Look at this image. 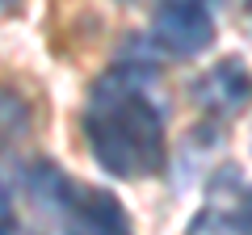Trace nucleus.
Listing matches in <instances>:
<instances>
[{"label": "nucleus", "instance_id": "nucleus-10", "mask_svg": "<svg viewBox=\"0 0 252 235\" xmlns=\"http://www.w3.org/2000/svg\"><path fill=\"white\" fill-rule=\"evenodd\" d=\"M244 4H248V13H252V0H244Z\"/></svg>", "mask_w": 252, "mask_h": 235}, {"label": "nucleus", "instance_id": "nucleus-7", "mask_svg": "<svg viewBox=\"0 0 252 235\" xmlns=\"http://www.w3.org/2000/svg\"><path fill=\"white\" fill-rule=\"evenodd\" d=\"M240 223H244V231L252 235V189L244 193V202H240Z\"/></svg>", "mask_w": 252, "mask_h": 235}, {"label": "nucleus", "instance_id": "nucleus-9", "mask_svg": "<svg viewBox=\"0 0 252 235\" xmlns=\"http://www.w3.org/2000/svg\"><path fill=\"white\" fill-rule=\"evenodd\" d=\"M13 4H17V0H0V9H13Z\"/></svg>", "mask_w": 252, "mask_h": 235}, {"label": "nucleus", "instance_id": "nucleus-4", "mask_svg": "<svg viewBox=\"0 0 252 235\" xmlns=\"http://www.w3.org/2000/svg\"><path fill=\"white\" fill-rule=\"evenodd\" d=\"M72 210H76V231L72 235H130V218H126L122 202L105 189L72 193Z\"/></svg>", "mask_w": 252, "mask_h": 235}, {"label": "nucleus", "instance_id": "nucleus-5", "mask_svg": "<svg viewBox=\"0 0 252 235\" xmlns=\"http://www.w3.org/2000/svg\"><path fill=\"white\" fill-rule=\"evenodd\" d=\"M185 235H248L240 223V210H219V206H206L193 223H189Z\"/></svg>", "mask_w": 252, "mask_h": 235}, {"label": "nucleus", "instance_id": "nucleus-8", "mask_svg": "<svg viewBox=\"0 0 252 235\" xmlns=\"http://www.w3.org/2000/svg\"><path fill=\"white\" fill-rule=\"evenodd\" d=\"M9 218V193H4V185H0V223Z\"/></svg>", "mask_w": 252, "mask_h": 235}, {"label": "nucleus", "instance_id": "nucleus-3", "mask_svg": "<svg viewBox=\"0 0 252 235\" xmlns=\"http://www.w3.org/2000/svg\"><path fill=\"white\" fill-rule=\"evenodd\" d=\"M198 105L215 118H235L252 105V76L240 59H223L198 80Z\"/></svg>", "mask_w": 252, "mask_h": 235}, {"label": "nucleus", "instance_id": "nucleus-11", "mask_svg": "<svg viewBox=\"0 0 252 235\" xmlns=\"http://www.w3.org/2000/svg\"><path fill=\"white\" fill-rule=\"evenodd\" d=\"M4 235H17V231H4Z\"/></svg>", "mask_w": 252, "mask_h": 235}, {"label": "nucleus", "instance_id": "nucleus-2", "mask_svg": "<svg viewBox=\"0 0 252 235\" xmlns=\"http://www.w3.org/2000/svg\"><path fill=\"white\" fill-rule=\"evenodd\" d=\"M156 38L172 55H202L215 42V17L202 0H168L156 17Z\"/></svg>", "mask_w": 252, "mask_h": 235}, {"label": "nucleus", "instance_id": "nucleus-6", "mask_svg": "<svg viewBox=\"0 0 252 235\" xmlns=\"http://www.w3.org/2000/svg\"><path fill=\"white\" fill-rule=\"evenodd\" d=\"M30 126V109L21 101V92L0 88V135H21Z\"/></svg>", "mask_w": 252, "mask_h": 235}, {"label": "nucleus", "instance_id": "nucleus-1", "mask_svg": "<svg viewBox=\"0 0 252 235\" xmlns=\"http://www.w3.org/2000/svg\"><path fill=\"white\" fill-rule=\"evenodd\" d=\"M139 67H114L93 88L84 135L109 176L139 181L164 168V118L139 88Z\"/></svg>", "mask_w": 252, "mask_h": 235}]
</instances>
